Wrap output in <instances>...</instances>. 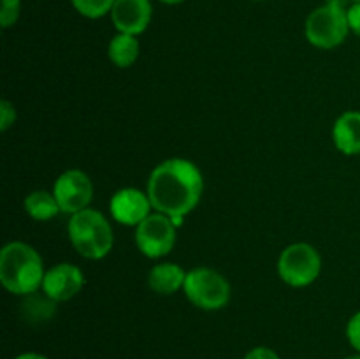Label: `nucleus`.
Instances as JSON below:
<instances>
[{"instance_id": "22", "label": "nucleus", "mask_w": 360, "mask_h": 359, "mask_svg": "<svg viewBox=\"0 0 360 359\" xmlns=\"http://www.w3.org/2000/svg\"><path fill=\"white\" fill-rule=\"evenodd\" d=\"M326 4H329V6L341 7V9H348V7L354 4V0H326Z\"/></svg>"}, {"instance_id": "2", "label": "nucleus", "mask_w": 360, "mask_h": 359, "mask_svg": "<svg viewBox=\"0 0 360 359\" xmlns=\"http://www.w3.org/2000/svg\"><path fill=\"white\" fill-rule=\"evenodd\" d=\"M44 264L37 250L21 241H11L0 252V282L9 292L27 296L42 287Z\"/></svg>"}, {"instance_id": "19", "label": "nucleus", "mask_w": 360, "mask_h": 359, "mask_svg": "<svg viewBox=\"0 0 360 359\" xmlns=\"http://www.w3.org/2000/svg\"><path fill=\"white\" fill-rule=\"evenodd\" d=\"M14 120H16V109H14V106L11 104L9 101L4 99V101L0 102V129L6 132V130L13 125Z\"/></svg>"}, {"instance_id": "11", "label": "nucleus", "mask_w": 360, "mask_h": 359, "mask_svg": "<svg viewBox=\"0 0 360 359\" xmlns=\"http://www.w3.org/2000/svg\"><path fill=\"white\" fill-rule=\"evenodd\" d=\"M109 14L120 34L137 37L150 25L153 9H151L150 0H116Z\"/></svg>"}, {"instance_id": "6", "label": "nucleus", "mask_w": 360, "mask_h": 359, "mask_svg": "<svg viewBox=\"0 0 360 359\" xmlns=\"http://www.w3.org/2000/svg\"><path fill=\"white\" fill-rule=\"evenodd\" d=\"M322 271L320 253L308 243H294L281 252L278 275L290 287H306L319 278Z\"/></svg>"}, {"instance_id": "1", "label": "nucleus", "mask_w": 360, "mask_h": 359, "mask_svg": "<svg viewBox=\"0 0 360 359\" xmlns=\"http://www.w3.org/2000/svg\"><path fill=\"white\" fill-rule=\"evenodd\" d=\"M204 182L199 168L185 158H169L151 171L148 197L158 213L172 218L176 227L199 204Z\"/></svg>"}, {"instance_id": "12", "label": "nucleus", "mask_w": 360, "mask_h": 359, "mask_svg": "<svg viewBox=\"0 0 360 359\" xmlns=\"http://www.w3.org/2000/svg\"><path fill=\"white\" fill-rule=\"evenodd\" d=\"M333 141L345 155L360 153V111H347L333 127Z\"/></svg>"}, {"instance_id": "15", "label": "nucleus", "mask_w": 360, "mask_h": 359, "mask_svg": "<svg viewBox=\"0 0 360 359\" xmlns=\"http://www.w3.org/2000/svg\"><path fill=\"white\" fill-rule=\"evenodd\" d=\"M25 211L34 220L44 222L58 215V211L62 210H60L55 194H49L46 190H35V192L28 194L25 199Z\"/></svg>"}, {"instance_id": "13", "label": "nucleus", "mask_w": 360, "mask_h": 359, "mask_svg": "<svg viewBox=\"0 0 360 359\" xmlns=\"http://www.w3.org/2000/svg\"><path fill=\"white\" fill-rule=\"evenodd\" d=\"M186 271L174 263H162L151 267L148 275V285L153 292L169 296L178 292L185 285Z\"/></svg>"}, {"instance_id": "9", "label": "nucleus", "mask_w": 360, "mask_h": 359, "mask_svg": "<svg viewBox=\"0 0 360 359\" xmlns=\"http://www.w3.org/2000/svg\"><path fill=\"white\" fill-rule=\"evenodd\" d=\"M83 271L69 263H62L46 271L42 282V292L51 301H69L83 289Z\"/></svg>"}, {"instance_id": "21", "label": "nucleus", "mask_w": 360, "mask_h": 359, "mask_svg": "<svg viewBox=\"0 0 360 359\" xmlns=\"http://www.w3.org/2000/svg\"><path fill=\"white\" fill-rule=\"evenodd\" d=\"M245 359H280V355H278L273 348L257 347L252 348V351L245 355Z\"/></svg>"}, {"instance_id": "20", "label": "nucleus", "mask_w": 360, "mask_h": 359, "mask_svg": "<svg viewBox=\"0 0 360 359\" xmlns=\"http://www.w3.org/2000/svg\"><path fill=\"white\" fill-rule=\"evenodd\" d=\"M347 18L350 30L360 37V4H352V6L348 7Z\"/></svg>"}, {"instance_id": "24", "label": "nucleus", "mask_w": 360, "mask_h": 359, "mask_svg": "<svg viewBox=\"0 0 360 359\" xmlns=\"http://www.w3.org/2000/svg\"><path fill=\"white\" fill-rule=\"evenodd\" d=\"M158 2H162V4H169V6H174V4H181V2H185V0H158Z\"/></svg>"}, {"instance_id": "16", "label": "nucleus", "mask_w": 360, "mask_h": 359, "mask_svg": "<svg viewBox=\"0 0 360 359\" xmlns=\"http://www.w3.org/2000/svg\"><path fill=\"white\" fill-rule=\"evenodd\" d=\"M70 2H72L74 9H76L81 16L90 18V20H97V18H102L108 13H111L116 0H70Z\"/></svg>"}, {"instance_id": "14", "label": "nucleus", "mask_w": 360, "mask_h": 359, "mask_svg": "<svg viewBox=\"0 0 360 359\" xmlns=\"http://www.w3.org/2000/svg\"><path fill=\"white\" fill-rule=\"evenodd\" d=\"M139 41L136 39V35L129 34H120L109 41L108 46V56L116 67L120 69H127V67L132 65L137 58H139Z\"/></svg>"}, {"instance_id": "25", "label": "nucleus", "mask_w": 360, "mask_h": 359, "mask_svg": "<svg viewBox=\"0 0 360 359\" xmlns=\"http://www.w3.org/2000/svg\"><path fill=\"white\" fill-rule=\"evenodd\" d=\"M347 359H360V355H348Z\"/></svg>"}, {"instance_id": "4", "label": "nucleus", "mask_w": 360, "mask_h": 359, "mask_svg": "<svg viewBox=\"0 0 360 359\" xmlns=\"http://www.w3.org/2000/svg\"><path fill=\"white\" fill-rule=\"evenodd\" d=\"M348 32L350 27H348L347 9L329 4L316 7L304 25L306 39L320 49H333L343 44Z\"/></svg>"}, {"instance_id": "17", "label": "nucleus", "mask_w": 360, "mask_h": 359, "mask_svg": "<svg viewBox=\"0 0 360 359\" xmlns=\"http://www.w3.org/2000/svg\"><path fill=\"white\" fill-rule=\"evenodd\" d=\"M21 0H2V9H0V25L4 28L13 27L20 18Z\"/></svg>"}, {"instance_id": "3", "label": "nucleus", "mask_w": 360, "mask_h": 359, "mask_svg": "<svg viewBox=\"0 0 360 359\" xmlns=\"http://www.w3.org/2000/svg\"><path fill=\"white\" fill-rule=\"evenodd\" d=\"M69 238L77 253L91 260L108 256L115 243L108 218L90 208L70 217Z\"/></svg>"}, {"instance_id": "18", "label": "nucleus", "mask_w": 360, "mask_h": 359, "mask_svg": "<svg viewBox=\"0 0 360 359\" xmlns=\"http://www.w3.org/2000/svg\"><path fill=\"white\" fill-rule=\"evenodd\" d=\"M347 338L352 347L360 352V312L352 315V319L347 324Z\"/></svg>"}, {"instance_id": "26", "label": "nucleus", "mask_w": 360, "mask_h": 359, "mask_svg": "<svg viewBox=\"0 0 360 359\" xmlns=\"http://www.w3.org/2000/svg\"><path fill=\"white\" fill-rule=\"evenodd\" d=\"M354 4H360V0H354Z\"/></svg>"}, {"instance_id": "8", "label": "nucleus", "mask_w": 360, "mask_h": 359, "mask_svg": "<svg viewBox=\"0 0 360 359\" xmlns=\"http://www.w3.org/2000/svg\"><path fill=\"white\" fill-rule=\"evenodd\" d=\"M58 206L63 213H79L86 210L94 196V185H91L88 175L79 169H69L62 172L53 187Z\"/></svg>"}, {"instance_id": "5", "label": "nucleus", "mask_w": 360, "mask_h": 359, "mask_svg": "<svg viewBox=\"0 0 360 359\" xmlns=\"http://www.w3.org/2000/svg\"><path fill=\"white\" fill-rule=\"evenodd\" d=\"M190 303L202 310H220L231 299V285L224 275L210 267H195L186 273L183 285Z\"/></svg>"}, {"instance_id": "23", "label": "nucleus", "mask_w": 360, "mask_h": 359, "mask_svg": "<svg viewBox=\"0 0 360 359\" xmlns=\"http://www.w3.org/2000/svg\"><path fill=\"white\" fill-rule=\"evenodd\" d=\"M16 359H48V358H46V355H42V354H35V352H27V354L18 355Z\"/></svg>"}, {"instance_id": "10", "label": "nucleus", "mask_w": 360, "mask_h": 359, "mask_svg": "<svg viewBox=\"0 0 360 359\" xmlns=\"http://www.w3.org/2000/svg\"><path fill=\"white\" fill-rule=\"evenodd\" d=\"M153 208L148 194L141 190L127 187V189L118 190L112 196L109 210H111L112 218L123 225H139L144 218L148 217L150 210Z\"/></svg>"}, {"instance_id": "7", "label": "nucleus", "mask_w": 360, "mask_h": 359, "mask_svg": "<svg viewBox=\"0 0 360 359\" xmlns=\"http://www.w3.org/2000/svg\"><path fill=\"white\" fill-rule=\"evenodd\" d=\"M176 224L164 213H151L136 227V245L150 259L164 257L174 248Z\"/></svg>"}]
</instances>
